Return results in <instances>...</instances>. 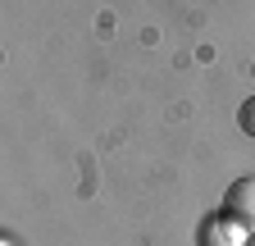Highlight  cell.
<instances>
[{"mask_svg":"<svg viewBox=\"0 0 255 246\" xmlns=\"http://www.w3.org/2000/svg\"><path fill=\"white\" fill-rule=\"evenodd\" d=\"M237 128H242L246 137H255V96L242 101V110H237Z\"/></svg>","mask_w":255,"mask_h":246,"instance_id":"cell-2","label":"cell"},{"mask_svg":"<svg viewBox=\"0 0 255 246\" xmlns=\"http://www.w3.org/2000/svg\"><path fill=\"white\" fill-rule=\"evenodd\" d=\"M223 219H228L242 237H255V178H237L223 192Z\"/></svg>","mask_w":255,"mask_h":246,"instance_id":"cell-1","label":"cell"}]
</instances>
